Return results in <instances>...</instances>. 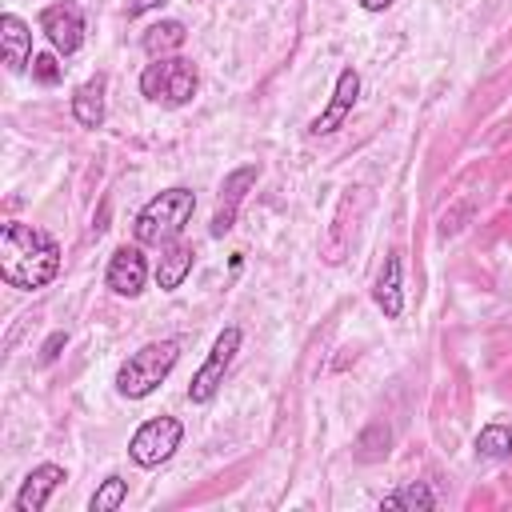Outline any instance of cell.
Returning a JSON list of instances; mask_svg holds the SVG:
<instances>
[{"mask_svg":"<svg viewBox=\"0 0 512 512\" xmlns=\"http://www.w3.org/2000/svg\"><path fill=\"white\" fill-rule=\"evenodd\" d=\"M184 40H188V28H184L180 20H156V24L144 28L140 48H144L152 60H160V56H172L176 48H184Z\"/></svg>","mask_w":512,"mask_h":512,"instance_id":"cell-15","label":"cell"},{"mask_svg":"<svg viewBox=\"0 0 512 512\" xmlns=\"http://www.w3.org/2000/svg\"><path fill=\"white\" fill-rule=\"evenodd\" d=\"M60 272V244L36 228V224H4V236H0V280L8 288H20V292H36L44 284H52Z\"/></svg>","mask_w":512,"mask_h":512,"instance_id":"cell-1","label":"cell"},{"mask_svg":"<svg viewBox=\"0 0 512 512\" xmlns=\"http://www.w3.org/2000/svg\"><path fill=\"white\" fill-rule=\"evenodd\" d=\"M388 4H392V0H360V8H364V12H384Z\"/></svg>","mask_w":512,"mask_h":512,"instance_id":"cell-24","label":"cell"},{"mask_svg":"<svg viewBox=\"0 0 512 512\" xmlns=\"http://www.w3.org/2000/svg\"><path fill=\"white\" fill-rule=\"evenodd\" d=\"M256 176H260V164H240V168H232V172L224 176V184H220V200H216V212H212V224H208L212 236L232 232L236 212H240V204H244V192L256 184Z\"/></svg>","mask_w":512,"mask_h":512,"instance_id":"cell-8","label":"cell"},{"mask_svg":"<svg viewBox=\"0 0 512 512\" xmlns=\"http://www.w3.org/2000/svg\"><path fill=\"white\" fill-rule=\"evenodd\" d=\"M40 32L48 36V44H52L60 56H72V52H80V44H84V12H80L76 4H68V0L48 4V8L40 12Z\"/></svg>","mask_w":512,"mask_h":512,"instance_id":"cell-7","label":"cell"},{"mask_svg":"<svg viewBox=\"0 0 512 512\" xmlns=\"http://www.w3.org/2000/svg\"><path fill=\"white\" fill-rule=\"evenodd\" d=\"M32 76H36L40 84H60L64 68H60V60H56L52 52H40V56H32Z\"/></svg>","mask_w":512,"mask_h":512,"instance_id":"cell-21","label":"cell"},{"mask_svg":"<svg viewBox=\"0 0 512 512\" xmlns=\"http://www.w3.org/2000/svg\"><path fill=\"white\" fill-rule=\"evenodd\" d=\"M168 0H132L128 4V20H136V16H144V12H156V8H164Z\"/></svg>","mask_w":512,"mask_h":512,"instance_id":"cell-23","label":"cell"},{"mask_svg":"<svg viewBox=\"0 0 512 512\" xmlns=\"http://www.w3.org/2000/svg\"><path fill=\"white\" fill-rule=\"evenodd\" d=\"M72 116L84 128H100L104 124V76H92L72 92Z\"/></svg>","mask_w":512,"mask_h":512,"instance_id":"cell-16","label":"cell"},{"mask_svg":"<svg viewBox=\"0 0 512 512\" xmlns=\"http://www.w3.org/2000/svg\"><path fill=\"white\" fill-rule=\"evenodd\" d=\"M104 280H108V288L116 292V296H140L144 292V284H148V260H144V252L140 248H116L112 252V260H108V272H104Z\"/></svg>","mask_w":512,"mask_h":512,"instance_id":"cell-10","label":"cell"},{"mask_svg":"<svg viewBox=\"0 0 512 512\" xmlns=\"http://www.w3.org/2000/svg\"><path fill=\"white\" fill-rule=\"evenodd\" d=\"M64 344H68V332H52V336L44 340V348H40V360H56Z\"/></svg>","mask_w":512,"mask_h":512,"instance_id":"cell-22","label":"cell"},{"mask_svg":"<svg viewBox=\"0 0 512 512\" xmlns=\"http://www.w3.org/2000/svg\"><path fill=\"white\" fill-rule=\"evenodd\" d=\"M192 260H196L192 244H184V240H168V244H160V260H156V284H160L164 292H176V288L188 280Z\"/></svg>","mask_w":512,"mask_h":512,"instance_id":"cell-12","label":"cell"},{"mask_svg":"<svg viewBox=\"0 0 512 512\" xmlns=\"http://www.w3.org/2000/svg\"><path fill=\"white\" fill-rule=\"evenodd\" d=\"M176 360H180V344H176V340H152V344L136 348V352L116 368V392L128 396V400L152 396V392L168 380V372L176 368Z\"/></svg>","mask_w":512,"mask_h":512,"instance_id":"cell-3","label":"cell"},{"mask_svg":"<svg viewBox=\"0 0 512 512\" xmlns=\"http://www.w3.org/2000/svg\"><path fill=\"white\" fill-rule=\"evenodd\" d=\"M0 40H4V64L12 72H24L32 60V28L16 12H4L0 16Z\"/></svg>","mask_w":512,"mask_h":512,"instance_id":"cell-14","label":"cell"},{"mask_svg":"<svg viewBox=\"0 0 512 512\" xmlns=\"http://www.w3.org/2000/svg\"><path fill=\"white\" fill-rule=\"evenodd\" d=\"M128 500V480H120V476H104L100 480V488L92 492V512H116L120 504Z\"/></svg>","mask_w":512,"mask_h":512,"instance_id":"cell-20","label":"cell"},{"mask_svg":"<svg viewBox=\"0 0 512 512\" xmlns=\"http://www.w3.org/2000/svg\"><path fill=\"white\" fill-rule=\"evenodd\" d=\"M380 508H420V512H428V508H436V496H432V488L428 484H404V488H396L392 496H384V504Z\"/></svg>","mask_w":512,"mask_h":512,"instance_id":"cell-19","label":"cell"},{"mask_svg":"<svg viewBox=\"0 0 512 512\" xmlns=\"http://www.w3.org/2000/svg\"><path fill=\"white\" fill-rule=\"evenodd\" d=\"M372 300H376V308H380L388 320H396V316L404 312L400 256H396V252H388V256H384V264H380V272H376V284H372Z\"/></svg>","mask_w":512,"mask_h":512,"instance_id":"cell-13","label":"cell"},{"mask_svg":"<svg viewBox=\"0 0 512 512\" xmlns=\"http://www.w3.org/2000/svg\"><path fill=\"white\" fill-rule=\"evenodd\" d=\"M476 456H484V460H504V456H512V428H508V424H488V428H480V436H476Z\"/></svg>","mask_w":512,"mask_h":512,"instance_id":"cell-18","label":"cell"},{"mask_svg":"<svg viewBox=\"0 0 512 512\" xmlns=\"http://www.w3.org/2000/svg\"><path fill=\"white\" fill-rule=\"evenodd\" d=\"M356 96H360V72H356V68H340L336 88H332V100H328V108L308 124V132H312V136H328V132H336V128L348 120Z\"/></svg>","mask_w":512,"mask_h":512,"instance_id":"cell-9","label":"cell"},{"mask_svg":"<svg viewBox=\"0 0 512 512\" xmlns=\"http://www.w3.org/2000/svg\"><path fill=\"white\" fill-rule=\"evenodd\" d=\"M180 436H184V424H180L176 416H152V420H144V424L132 432L128 456H132V464H140V468H160V464L180 448Z\"/></svg>","mask_w":512,"mask_h":512,"instance_id":"cell-5","label":"cell"},{"mask_svg":"<svg viewBox=\"0 0 512 512\" xmlns=\"http://www.w3.org/2000/svg\"><path fill=\"white\" fill-rule=\"evenodd\" d=\"M64 480H68V472H64L60 464H36V468L24 476V484H20L16 500H12V508H16V512H40V508L48 504V496H52Z\"/></svg>","mask_w":512,"mask_h":512,"instance_id":"cell-11","label":"cell"},{"mask_svg":"<svg viewBox=\"0 0 512 512\" xmlns=\"http://www.w3.org/2000/svg\"><path fill=\"white\" fill-rule=\"evenodd\" d=\"M200 88L196 64L184 56H160L140 72V92L152 104H168V108H184Z\"/></svg>","mask_w":512,"mask_h":512,"instance_id":"cell-4","label":"cell"},{"mask_svg":"<svg viewBox=\"0 0 512 512\" xmlns=\"http://www.w3.org/2000/svg\"><path fill=\"white\" fill-rule=\"evenodd\" d=\"M196 212V192L176 184V188H164L160 196H152L136 220H132V232H136V244H168L184 232V224L192 220Z\"/></svg>","mask_w":512,"mask_h":512,"instance_id":"cell-2","label":"cell"},{"mask_svg":"<svg viewBox=\"0 0 512 512\" xmlns=\"http://www.w3.org/2000/svg\"><path fill=\"white\" fill-rule=\"evenodd\" d=\"M236 352H240V328H224V332L216 336L208 360L200 364V372H196L192 384H188V400H192V404H208V400L216 396V388L224 384V372H228V364H232Z\"/></svg>","mask_w":512,"mask_h":512,"instance_id":"cell-6","label":"cell"},{"mask_svg":"<svg viewBox=\"0 0 512 512\" xmlns=\"http://www.w3.org/2000/svg\"><path fill=\"white\" fill-rule=\"evenodd\" d=\"M388 444H392V432L384 420H372L360 436H356V460L372 464V460H384L388 456Z\"/></svg>","mask_w":512,"mask_h":512,"instance_id":"cell-17","label":"cell"}]
</instances>
